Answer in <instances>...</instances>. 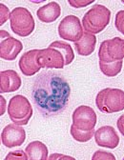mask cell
<instances>
[{
  "mask_svg": "<svg viewBox=\"0 0 124 160\" xmlns=\"http://www.w3.org/2000/svg\"><path fill=\"white\" fill-rule=\"evenodd\" d=\"M71 87L59 72L45 71L34 79L32 99L36 111L45 118L59 115L69 103Z\"/></svg>",
  "mask_w": 124,
  "mask_h": 160,
  "instance_id": "cell-1",
  "label": "cell"
},
{
  "mask_svg": "<svg viewBox=\"0 0 124 160\" xmlns=\"http://www.w3.org/2000/svg\"><path fill=\"white\" fill-rule=\"evenodd\" d=\"M111 11L101 4L94 5L82 18V27L85 32L96 34L101 32L110 23Z\"/></svg>",
  "mask_w": 124,
  "mask_h": 160,
  "instance_id": "cell-2",
  "label": "cell"
},
{
  "mask_svg": "<svg viewBox=\"0 0 124 160\" xmlns=\"http://www.w3.org/2000/svg\"><path fill=\"white\" fill-rule=\"evenodd\" d=\"M97 109L103 113H114L124 110V92L116 88H105L96 97Z\"/></svg>",
  "mask_w": 124,
  "mask_h": 160,
  "instance_id": "cell-3",
  "label": "cell"
},
{
  "mask_svg": "<svg viewBox=\"0 0 124 160\" xmlns=\"http://www.w3.org/2000/svg\"><path fill=\"white\" fill-rule=\"evenodd\" d=\"M8 114L13 123L25 126L33 116V108L29 100L21 94L14 95L9 101L7 108Z\"/></svg>",
  "mask_w": 124,
  "mask_h": 160,
  "instance_id": "cell-4",
  "label": "cell"
},
{
  "mask_svg": "<svg viewBox=\"0 0 124 160\" xmlns=\"http://www.w3.org/2000/svg\"><path fill=\"white\" fill-rule=\"evenodd\" d=\"M10 23L12 31L19 36L27 37L34 30V19L26 8L17 7L11 12Z\"/></svg>",
  "mask_w": 124,
  "mask_h": 160,
  "instance_id": "cell-5",
  "label": "cell"
},
{
  "mask_svg": "<svg viewBox=\"0 0 124 160\" xmlns=\"http://www.w3.org/2000/svg\"><path fill=\"white\" fill-rule=\"evenodd\" d=\"M99 61L103 63H111L124 58V40L120 37L104 40L98 51Z\"/></svg>",
  "mask_w": 124,
  "mask_h": 160,
  "instance_id": "cell-6",
  "label": "cell"
},
{
  "mask_svg": "<svg viewBox=\"0 0 124 160\" xmlns=\"http://www.w3.org/2000/svg\"><path fill=\"white\" fill-rule=\"evenodd\" d=\"M84 30L80 20L75 15H67L61 20L58 25L59 36L70 42H77L83 36Z\"/></svg>",
  "mask_w": 124,
  "mask_h": 160,
  "instance_id": "cell-7",
  "label": "cell"
},
{
  "mask_svg": "<svg viewBox=\"0 0 124 160\" xmlns=\"http://www.w3.org/2000/svg\"><path fill=\"white\" fill-rule=\"evenodd\" d=\"M73 125L82 131H91L96 124V113L93 108L86 105L78 106L72 115Z\"/></svg>",
  "mask_w": 124,
  "mask_h": 160,
  "instance_id": "cell-8",
  "label": "cell"
},
{
  "mask_svg": "<svg viewBox=\"0 0 124 160\" xmlns=\"http://www.w3.org/2000/svg\"><path fill=\"white\" fill-rule=\"evenodd\" d=\"M36 62L41 69H63L65 66V59L63 54L58 50L50 47L47 49L38 50L36 54Z\"/></svg>",
  "mask_w": 124,
  "mask_h": 160,
  "instance_id": "cell-9",
  "label": "cell"
},
{
  "mask_svg": "<svg viewBox=\"0 0 124 160\" xmlns=\"http://www.w3.org/2000/svg\"><path fill=\"white\" fill-rule=\"evenodd\" d=\"M26 139V132L23 127L14 123L7 125L1 133L2 144L7 148L20 147Z\"/></svg>",
  "mask_w": 124,
  "mask_h": 160,
  "instance_id": "cell-10",
  "label": "cell"
},
{
  "mask_svg": "<svg viewBox=\"0 0 124 160\" xmlns=\"http://www.w3.org/2000/svg\"><path fill=\"white\" fill-rule=\"evenodd\" d=\"M96 143L102 148L116 149L119 144V136L112 126H103L95 132Z\"/></svg>",
  "mask_w": 124,
  "mask_h": 160,
  "instance_id": "cell-11",
  "label": "cell"
},
{
  "mask_svg": "<svg viewBox=\"0 0 124 160\" xmlns=\"http://www.w3.org/2000/svg\"><path fill=\"white\" fill-rule=\"evenodd\" d=\"M21 78L13 70H6L0 72V92H13L21 87Z\"/></svg>",
  "mask_w": 124,
  "mask_h": 160,
  "instance_id": "cell-12",
  "label": "cell"
},
{
  "mask_svg": "<svg viewBox=\"0 0 124 160\" xmlns=\"http://www.w3.org/2000/svg\"><path fill=\"white\" fill-rule=\"evenodd\" d=\"M22 50V43L13 36L3 39L0 42V57L4 60H14Z\"/></svg>",
  "mask_w": 124,
  "mask_h": 160,
  "instance_id": "cell-13",
  "label": "cell"
},
{
  "mask_svg": "<svg viewBox=\"0 0 124 160\" xmlns=\"http://www.w3.org/2000/svg\"><path fill=\"white\" fill-rule=\"evenodd\" d=\"M38 52L37 49L26 52L19 59V69L21 72L26 76H32L36 72H39L40 67L36 62V54Z\"/></svg>",
  "mask_w": 124,
  "mask_h": 160,
  "instance_id": "cell-14",
  "label": "cell"
},
{
  "mask_svg": "<svg viewBox=\"0 0 124 160\" xmlns=\"http://www.w3.org/2000/svg\"><path fill=\"white\" fill-rule=\"evenodd\" d=\"M61 8L57 2L52 1L37 10L36 15L43 23H52L60 16Z\"/></svg>",
  "mask_w": 124,
  "mask_h": 160,
  "instance_id": "cell-15",
  "label": "cell"
},
{
  "mask_svg": "<svg viewBox=\"0 0 124 160\" xmlns=\"http://www.w3.org/2000/svg\"><path fill=\"white\" fill-rule=\"evenodd\" d=\"M96 35L87 32L83 33V36L81 37L79 41L74 43L75 51L79 55L82 56L91 55L96 49Z\"/></svg>",
  "mask_w": 124,
  "mask_h": 160,
  "instance_id": "cell-16",
  "label": "cell"
},
{
  "mask_svg": "<svg viewBox=\"0 0 124 160\" xmlns=\"http://www.w3.org/2000/svg\"><path fill=\"white\" fill-rule=\"evenodd\" d=\"M30 160H47L48 159V148L41 141L35 140L31 142L25 150Z\"/></svg>",
  "mask_w": 124,
  "mask_h": 160,
  "instance_id": "cell-17",
  "label": "cell"
},
{
  "mask_svg": "<svg viewBox=\"0 0 124 160\" xmlns=\"http://www.w3.org/2000/svg\"><path fill=\"white\" fill-rule=\"evenodd\" d=\"M49 47L58 50L62 54H63L64 59H65V66L70 65L74 61L75 53H74V51L70 44H68L66 42H62V41H54V42L51 43Z\"/></svg>",
  "mask_w": 124,
  "mask_h": 160,
  "instance_id": "cell-18",
  "label": "cell"
},
{
  "mask_svg": "<svg viewBox=\"0 0 124 160\" xmlns=\"http://www.w3.org/2000/svg\"><path fill=\"white\" fill-rule=\"evenodd\" d=\"M122 65H123V60H118V61H115L111 63H103L99 61V69L101 72L108 77L116 76L121 72Z\"/></svg>",
  "mask_w": 124,
  "mask_h": 160,
  "instance_id": "cell-19",
  "label": "cell"
},
{
  "mask_svg": "<svg viewBox=\"0 0 124 160\" xmlns=\"http://www.w3.org/2000/svg\"><path fill=\"white\" fill-rule=\"evenodd\" d=\"M70 132L75 141H77L79 143H85V142L90 141V140L93 138V136L95 134V129H93L91 131H82V130L75 128L74 125H72L70 128Z\"/></svg>",
  "mask_w": 124,
  "mask_h": 160,
  "instance_id": "cell-20",
  "label": "cell"
},
{
  "mask_svg": "<svg viewBox=\"0 0 124 160\" xmlns=\"http://www.w3.org/2000/svg\"><path fill=\"white\" fill-rule=\"evenodd\" d=\"M115 26L119 32L124 34V11L123 10H120L119 12H116V19H115Z\"/></svg>",
  "mask_w": 124,
  "mask_h": 160,
  "instance_id": "cell-21",
  "label": "cell"
},
{
  "mask_svg": "<svg viewBox=\"0 0 124 160\" xmlns=\"http://www.w3.org/2000/svg\"><path fill=\"white\" fill-rule=\"evenodd\" d=\"M116 160V156L113 153L104 152V151H97L92 156V160Z\"/></svg>",
  "mask_w": 124,
  "mask_h": 160,
  "instance_id": "cell-22",
  "label": "cell"
},
{
  "mask_svg": "<svg viewBox=\"0 0 124 160\" xmlns=\"http://www.w3.org/2000/svg\"><path fill=\"white\" fill-rule=\"evenodd\" d=\"M10 15L11 12L9 8L5 4L0 3V26L5 24V22L10 18Z\"/></svg>",
  "mask_w": 124,
  "mask_h": 160,
  "instance_id": "cell-23",
  "label": "cell"
},
{
  "mask_svg": "<svg viewBox=\"0 0 124 160\" xmlns=\"http://www.w3.org/2000/svg\"><path fill=\"white\" fill-rule=\"evenodd\" d=\"M6 160H15V159H20V160H27L29 159L26 152H24V151H15V152H9L8 155L5 157Z\"/></svg>",
  "mask_w": 124,
  "mask_h": 160,
  "instance_id": "cell-24",
  "label": "cell"
},
{
  "mask_svg": "<svg viewBox=\"0 0 124 160\" xmlns=\"http://www.w3.org/2000/svg\"><path fill=\"white\" fill-rule=\"evenodd\" d=\"M95 0H69L68 3L71 7L75 9H81L84 8L90 4H93Z\"/></svg>",
  "mask_w": 124,
  "mask_h": 160,
  "instance_id": "cell-25",
  "label": "cell"
},
{
  "mask_svg": "<svg viewBox=\"0 0 124 160\" xmlns=\"http://www.w3.org/2000/svg\"><path fill=\"white\" fill-rule=\"evenodd\" d=\"M49 160H54V159H70V160H75L74 157L68 156V155H63V154H59V153H53L48 157Z\"/></svg>",
  "mask_w": 124,
  "mask_h": 160,
  "instance_id": "cell-26",
  "label": "cell"
},
{
  "mask_svg": "<svg viewBox=\"0 0 124 160\" xmlns=\"http://www.w3.org/2000/svg\"><path fill=\"white\" fill-rule=\"evenodd\" d=\"M6 108H8L6 99L2 95H0V115H3L5 113Z\"/></svg>",
  "mask_w": 124,
  "mask_h": 160,
  "instance_id": "cell-27",
  "label": "cell"
},
{
  "mask_svg": "<svg viewBox=\"0 0 124 160\" xmlns=\"http://www.w3.org/2000/svg\"><path fill=\"white\" fill-rule=\"evenodd\" d=\"M123 122H124V114H121L117 120V128H118V130L122 135H124V124H123Z\"/></svg>",
  "mask_w": 124,
  "mask_h": 160,
  "instance_id": "cell-28",
  "label": "cell"
},
{
  "mask_svg": "<svg viewBox=\"0 0 124 160\" xmlns=\"http://www.w3.org/2000/svg\"><path fill=\"white\" fill-rule=\"evenodd\" d=\"M11 35H10V33L8 32H6V31H4V30H1L0 31V38H1V40H3V39H6V38H8V37H10Z\"/></svg>",
  "mask_w": 124,
  "mask_h": 160,
  "instance_id": "cell-29",
  "label": "cell"
}]
</instances>
